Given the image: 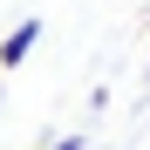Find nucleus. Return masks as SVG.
Returning <instances> with one entry per match:
<instances>
[{
	"instance_id": "nucleus-1",
	"label": "nucleus",
	"mask_w": 150,
	"mask_h": 150,
	"mask_svg": "<svg viewBox=\"0 0 150 150\" xmlns=\"http://www.w3.org/2000/svg\"><path fill=\"white\" fill-rule=\"evenodd\" d=\"M34 41H41V21H21V28H7V41H0V68H21L34 55Z\"/></svg>"
},
{
	"instance_id": "nucleus-2",
	"label": "nucleus",
	"mask_w": 150,
	"mask_h": 150,
	"mask_svg": "<svg viewBox=\"0 0 150 150\" xmlns=\"http://www.w3.org/2000/svg\"><path fill=\"white\" fill-rule=\"evenodd\" d=\"M48 150H82V137H62V143H48Z\"/></svg>"
}]
</instances>
